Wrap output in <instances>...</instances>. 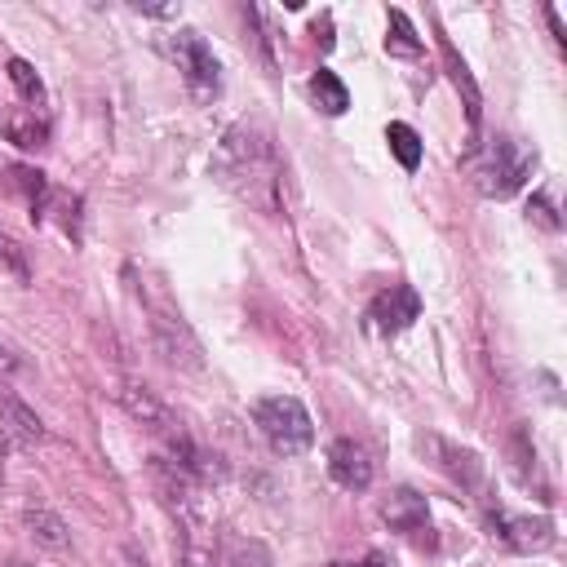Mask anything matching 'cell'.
<instances>
[{"label":"cell","mask_w":567,"mask_h":567,"mask_svg":"<svg viewBox=\"0 0 567 567\" xmlns=\"http://www.w3.org/2000/svg\"><path fill=\"white\" fill-rule=\"evenodd\" d=\"M213 173L221 177V186H230L239 199H248L261 213H279V155L270 133L257 120H239L221 133L217 155H213Z\"/></svg>","instance_id":"6da1fadb"},{"label":"cell","mask_w":567,"mask_h":567,"mask_svg":"<svg viewBox=\"0 0 567 567\" xmlns=\"http://www.w3.org/2000/svg\"><path fill=\"white\" fill-rule=\"evenodd\" d=\"M532 168H536V151H527L518 137H492V142L470 159L474 186H478L487 199H509L514 190H523V182L532 177Z\"/></svg>","instance_id":"7a4b0ae2"},{"label":"cell","mask_w":567,"mask_h":567,"mask_svg":"<svg viewBox=\"0 0 567 567\" xmlns=\"http://www.w3.org/2000/svg\"><path fill=\"white\" fill-rule=\"evenodd\" d=\"M252 421H257L261 439L279 456H301L315 443V421H310L306 403L292 399V394H266V399H257L252 403Z\"/></svg>","instance_id":"3957f363"},{"label":"cell","mask_w":567,"mask_h":567,"mask_svg":"<svg viewBox=\"0 0 567 567\" xmlns=\"http://www.w3.org/2000/svg\"><path fill=\"white\" fill-rule=\"evenodd\" d=\"M142 301H146V315H151V341H155V350L164 354V363L186 368V372L204 368L199 337L190 332V323L182 319V310H177L164 292H151V288H142Z\"/></svg>","instance_id":"277c9868"},{"label":"cell","mask_w":567,"mask_h":567,"mask_svg":"<svg viewBox=\"0 0 567 567\" xmlns=\"http://www.w3.org/2000/svg\"><path fill=\"white\" fill-rule=\"evenodd\" d=\"M416 319H421V297H416V288H408V284L381 288V292L372 297V306H368V328L381 332V337H399V332L412 328Z\"/></svg>","instance_id":"5b68a950"},{"label":"cell","mask_w":567,"mask_h":567,"mask_svg":"<svg viewBox=\"0 0 567 567\" xmlns=\"http://www.w3.org/2000/svg\"><path fill=\"white\" fill-rule=\"evenodd\" d=\"M173 58H177V71L186 75V84L199 97H213L217 93V58H213V49L204 44L199 31H177L173 35Z\"/></svg>","instance_id":"8992f818"},{"label":"cell","mask_w":567,"mask_h":567,"mask_svg":"<svg viewBox=\"0 0 567 567\" xmlns=\"http://www.w3.org/2000/svg\"><path fill=\"white\" fill-rule=\"evenodd\" d=\"M0 434L4 439H13L18 447H40L44 439H49V430H44V421L9 390V381L0 377Z\"/></svg>","instance_id":"52a82bcc"},{"label":"cell","mask_w":567,"mask_h":567,"mask_svg":"<svg viewBox=\"0 0 567 567\" xmlns=\"http://www.w3.org/2000/svg\"><path fill=\"white\" fill-rule=\"evenodd\" d=\"M328 474L346 492H368V483H372V456L354 439H337V443H328Z\"/></svg>","instance_id":"ba28073f"},{"label":"cell","mask_w":567,"mask_h":567,"mask_svg":"<svg viewBox=\"0 0 567 567\" xmlns=\"http://www.w3.org/2000/svg\"><path fill=\"white\" fill-rule=\"evenodd\" d=\"M492 536L505 540L518 554L545 549L554 540V523L549 518H527V514H492Z\"/></svg>","instance_id":"9c48e42d"},{"label":"cell","mask_w":567,"mask_h":567,"mask_svg":"<svg viewBox=\"0 0 567 567\" xmlns=\"http://www.w3.org/2000/svg\"><path fill=\"white\" fill-rule=\"evenodd\" d=\"M381 518H385L394 532H403V536L430 532V505H425V496L412 492V487H394V492L381 501Z\"/></svg>","instance_id":"30bf717a"},{"label":"cell","mask_w":567,"mask_h":567,"mask_svg":"<svg viewBox=\"0 0 567 567\" xmlns=\"http://www.w3.org/2000/svg\"><path fill=\"white\" fill-rule=\"evenodd\" d=\"M421 443V452L430 447L439 461V470L447 474V478H456V483H465V487H478V478H483V461L470 452V447H456V443H447V439H439V434H421L416 439Z\"/></svg>","instance_id":"8fae6325"},{"label":"cell","mask_w":567,"mask_h":567,"mask_svg":"<svg viewBox=\"0 0 567 567\" xmlns=\"http://www.w3.org/2000/svg\"><path fill=\"white\" fill-rule=\"evenodd\" d=\"M439 53H443V66H447V75H452L456 93L465 97V115H470V124H478V84H474V75H470V66H465V58L452 49V40H447V35H439Z\"/></svg>","instance_id":"7c38bea8"},{"label":"cell","mask_w":567,"mask_h":567,"mask_svg":"<svg viewBox=\"0 0 567 567\" xmlns=\"http://www.w3.org/2000/svg\"><path fill=\"white\" fill-rule=\"evenodd\" d=\"M27 532L49 554H66L71 549V532H66V523L53 509H27Z\"/></svg>","instance_id":"4fadbf2b"},{"label":"cell","mask_w":567,"mask_h":567,"mask_svg":"<svg viewBox=\"0 0 567 567\" xmlns=\"http://www.w3.org/2000/svg\"><path fill=\"white\" fill-rule=\"evenodd\" d=\"M385 53L390 58H421L425 53V44H421V35H416V27L408 22L403 9L385 13Z\"/></svg>","instance_id":"5bb4252c"},{"label":"cell","mask_w":567,"mask_h":567,"mask_svg":"<svg viewBox=\"0 0 567 567\" xmlns=\"http://www.w3.org/2000/svg\"><path fill=\"white\" fill-rule=\"evenodd\" d=\"M217 567H270V549L252 536H226L217 549Z\"/></svg>","instance_id":"9a60e30c"},{"label":"cell","mask_w":567,"mask_h":567,"mask_svg":"<svg viewBox=\"0 0 567 567\" xmlns=\"http://www.w3.org/2000/svg\"><path fill=\"white\" fill-rule=\"evenodd\" d=\"M310 97H315V106L323 111V115H341L346 106H350V89L337 80V71H328V66H319L315 75H310Z\"/></svg>","instance_id":"2e32d148"},{"label":"cell","mask_w":567,"mask_h":567,"mask_svg":"<svg viewBox=\"0 0 567 567\" xmlns=\"http://www.w3.org/2000/svg\"><path fill=\"white\" fill-rule=\"evenodd\" d=\"M385 142H390L394 159H399L408 173L421 164V137H416V128H412V124H399V120H394V124L385 128Z\"/></svg>","instance_id":"e0dca14e"},{"label":"cell","mask_w":567,"mask_h":567,"mask_svg":"<svg viewBox=\"0 0 567 567\" xmlns=\"http://www.w3.org/2000/svg\"><path fill=\"white\" fill-rule=\"evenodd\" d=\"M9 80H13V89H18L31 106H40V102H44V80L35 75V66H31L27 58H9Z\"/></svg>","instance_id":"ac0fdd59"},{"label":"cell","mask_w":567,"mask_h":567,"mask_svg":"<svg viewBox=\"0 0 567 567\" xmlns=\"http://www.w3.org/2000/svg\"><path fill=\"white\" fill-rule=\"evenodd\" d=\"M0 266H9L13 275H22V257H18V244L0 235Z\"/></svg>","instance_id":"d6986e66"},{"label":"cell","mask_w":567,"mask_h":567,"mask_svg":"<svg viewBox=\"0 0 567 567\" xmlns=\"http://www.w3.org/2000/svg\"><path fill=\"white\" fill-rule=\"evenodd\" d=\"M527 213H532V217H536V221H545V226H558V221H554V217H549V204H545V199H540V195H536V199H532V204H527Z\"/></svg>","instance_id":"ffe728a7"},{"label":"cell","mask_w":567,"mask_h":567,"mask_svg":"<svg viewBox=\"0 0 567 567\" xmlns=\"http://www.w3.org/2000/svg\"><path fill=\"white\" fill-rule=\"evenodd\" d=\"M332 567H385L381 558H363V563H332Z\"/></svg>","instance_id":"44dd1931"},{"label":"cell","mask_w":567,"mask_h":567,"mask_svg":"<svg viewBox=\"0 0 567 567\" xmlns=\"http://www.w3.org/2000/svg\"><path fill=\"white\" fill-rule=\"evenodd\" d=\"M9 567H27V563H9Z\"/></svg>","instance_id":"7402d4cb"}]
</instances>
